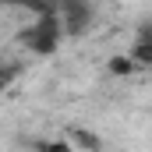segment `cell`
Instances as JSON below:
<instances>
[{"label":"cell","mask_w":152,"mask_h":152,"mask_svg":"<svg viewBox=\"0 0 152 152\" xmlns=\"http://www.w3.org/2000/svg\"><path fill=\"white\" fill-rule=\"evenodd\" d=\"M18 39H21V46H28V50H32V53H39V57L57 53V46H60V39H64L60 14H57V11L36 14V21H32L28 28H21V32H18Z\"/></svg>","instance_id":"6da1fadb"},{"label":"cell","mask_w":152,"mask_h":152,"mask_svg":"<svg viewBox=\"0 0 152 152\" xmlns=\"http://www.w3.org/2000/svg\"><path fill=\"white\" fill-rule=\"evenodd\" d=\"M60 14V25H64V36H81L88 25H92V4L88 0H64L57 7Z\"/></svg>","instance_id":"7a4b0ae2"},{"label":"cell","mask_w":152,"mask_h":152,"mask_svg":"<svg viewBox=\"0 0 152 152\" xmlns=\"http://www.w3.org/2000/svg\"><path fill=\"white\" fill-rule=\"evenodd\" d=\"M131 60H134V67H149L152 64V21L142 25V32H138L134 46H131Z\"/></svg>","instance_id":"3957f363"},{"label":"cell","mask_w":152,"mask_h":152,"mask_svg":"<svg viewBox=\"0 0 152 152\" xmlns=\"http://www.w3.org/2000/svg\"><path fill=\"white\" fill-rule=\"evenodd\" d=\"M71 138H75V145H78V152L81 149H88V152H99V138L92 134V131H81V127H71Z\"/></svg>","instance_id":"277c9868"},{"label":"cell","mask_w":152,"mask_h":152,"mask_svg":"<svg viewBox=\"0 0 152 152\" xmlns=\"http://www.w3.org/2000/svg\"><path fill=\"white\" fill-rule=\"evenodd\" d=\"M32 152H78L75 145L67 142H53V138H36L32 142Z\"/></svg>","instance_id":"5b68a950"},{"label":"cell","mask_w":152,"mask_h":152,"mask_svg":"<svg viewBox=\"0 0 152 152\" xmlns=\"http://www.w3.org/2000/svg\"><path fill=\"white\" fill-rule=\"evenodd\" d=\"M106 67H110V71H113V75H131V71H134V60H131V57H110V64H106Z\"/></svg>","instance_id":"8992f818"},{"label":"cell","mask_w":152,"mask_h":152,"mask_svg":"<svg viewBox=\"0 0 152 152\" xmlns=\"http://www.w3.org/2000/svg\"><path fill=\"white\" fill-rule=\"evenodd\" d=\"M0 4H7V7H28L32 0H0Z\"/></svg>","instance_id":"52a82bcc"}]
</instances>
